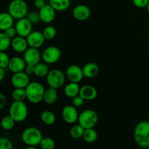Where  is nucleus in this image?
I'll list each match as a JSON object with an SVG mask.
<instances>
[{
    "label": "nucleus",
    "instance_id": "obj_1",
    "mask_svg": "<svg viewBox=\"0 0 149 149\" xmlns=\"http://www.w3.org/2000/svg\"><path fill=\"white\" fill-rule=\"evenodd\" d=\"M134 138L141 148L149 147V122L141 121L137 124L134 130Z\"/></svg>",
    "mask_w": 149,
    "mask_h": 149
},
{
    "label": "nucleus",
    "instance_id": "obj_2",
    "mask_svg": "<svg viewBox=\"0 0 149 149\" xmlns=\"http://www.w3.org/2000/svg\"><path fill=\"white\" fill-rule=\"evenodd\" d=\"M27 100L33 104H38L43 100L45 89L41 83L32 81L26 87Z\"/></svg>",
    "mask_w": 149,
    "mask_h": 149
},
{
    "label": "nucleus",
    "instance_id": "obj_3",
    "mask_svg": "<svg viewBox=\"0 0 149 149\" xmlns=\"http://www.w3.org/2000/svg\"><path fill=\"white\" fill-rule=\"evenodd\" d=\"M28 107L23 101H14L9 109V115L13 118L16 122H22L28 116Z\"/></svg>",
    "mask_w": 149,
    "mask_h": 149
},
{
    "label": "nucleus",
    "instance_id": "obj_4",
    "mask_svg": "<svg viewBox=\"0 0 149 149\" xmlns=\"http://www.w3.org/2000/svg\"><path fill=\"white\" fill-rule=\"evenodd\" d=\"M22 140L28 146H34L40 145L42 141V132L38 128L31 127L25 130L22 133Z\"/></svg>",
    "mask_w": 149,
    "mask_h": 149
},
{
    "label": "nucleus",
    "instance_id": "obj_5",
    "mask_svg": "<svg viewBox=\"0 0 149 149\" xmlns=\"http://www.w3.org/2000/svg\"><path fill=\"white\" fill-rule=\"evenodd\" d=\"M99 116L97 112L92 109H87L81 112L79 116L78 122L84 129L93 128L98 122Z\"/></svg>",
    "mask_w": 149,
    "mask_h": 149
},
{
    "label": "nucleus",
    "instance_id": "obj_6",
    "mask_svg": "<svg viewBox=\"0 0 149 149\" xmlns=\"http://www.w3.org/2000/svg\"><path fill=\"white\" fill-rule=\"evenodd\" d=\"M8 11L14 18L19 20L28 15V5L24 0H13L9 4Z\"/></svg>",
    "mask_w": 149,
    "mask_h": 149
},
{
    "label": "nucleus",
    "instance_id": "obj_7",
    "mask_svg": "<svg viewBox=\"0 0 149 149\" xmlns=\"http://www.w3.org/2000/svg\"><path fill=\"white\" fill-rule=\"evenodd\" d=\"M65 77L63 71L59 69H52L49 71L47 76V82L50 87L59 89L64 85Z\"/></svg>",
    "mask_w": 149,
    "mask_h": 149
},
{
    "label": "nucleus",
    "instance_id": "obj_8",
    "mask_svg": "<svg viewBox=\"0 0 149 149\" xmlns=\"http://www.w3.org/2000/svg\"><path fill=\"white\" fill-rule=\"evenodd\" d=\"M61 57V52L57 47L50 46L47 47L42 54L44 62L47 64H53L58 62Z\"/></svg>",
    "mask_w": 149,
    "mask_h": 149
},
{
    "label": "nucleus",
    "instance_id": "obj_9",
    "mask_svg": "<svg viewBox=\"0 0 149 149\" xmlns=\"http://www.w3.org/2000/svg\"><path fill=\"white\" fill-rule=\"evenodd\" d=\"M65 74L68 79L71 82H80L84 77L83 69L77 65H69L67 68Z\"/></svg>",
    "mask_w": 149,
    "mask_h": 149
},
{
    "label": "nucleus",
    "instance_id": "obj_10",
    "mask_svg": "<svg viewBox=\"0 0 149 149\" xmlns=\"http://www.w3.org/2000/svg\"><path fill=\"white\" fill-rule=\"evenodd\" d=\"M15 29L18 36L26 38L32 32V23L27 17H23L17 21Z\"/></svg>",
    "mask_w": 149,
    "mask_h": 149
},
{
    "label": "nucleus",
    "instance_id": "obj_11",
    "mask_svg": "<svg viewBox=\"0 0 149 149\" xmlns=\"http://www.w3.org/2000/svg\"><path fill=\"white\" fill-rule=\"evenodd\" d=\"M11 82L15 88H26L30 83L29 75L24 71L14 73L12 77Z\"/></svg>",
    "mask_w": 149,
    "mask_h": 149
},
{
    "label": "nucleus",
    "instance_id": "obj_12",
    "mask_svg": "<svg viewBox=\"0 0 149 149\" xmlns=\"http://www.w3.org/2000/svg\"><path fill=\"white\" fill-rule=\"evenodd\" d=\"M62 118L67 124L72 125L76 123L79 119V114L77 109L74 106H66L62 110Z\"/></svg>",
    "mask_w": 149,
    "mask_h": 149
},
{
    "label": "nucleus",
    "instance_id": "obj_13",
    "mask_svg": "<svg viewBox=\"0 0 149 149\" xmlns=\"http://www.w3.org/2000/svg\"><path fill=\"white\" fill-rule=\"evenodd\" d=\"M23 53V59L26 61V64L36 65L40 61L42 55L38 48L30 47Z\"/></svg>",
    "mask_w": 149,
    "mask_h": 149
},
{
    "label": "nucleus",
    "instance_id": "obj_14",
    "mask_svg": "<svg viewBox=\"0 0 149 149\" xmlns=\"http://www.w3.org/2000/svg\"><path fill=\"white\" fill-rule=\"evenodd\" d=\"M29 46L31 47L39 48L43 45L45 42V38L42 32L35 31H32L29 36L26 37Z\"/></svg>",
    "mask_w": 149,
    "mask_h": 149
},
{
    "label": "nucleus",
    "instance_id": "obj_15",
    "mask_svg": "<svg viewBox=\"0 0 149 149\" xmlns=\"http://www.w3.org/2000/svg\"><path fill=\"white\" fill-rule=\"evenodd\" d=\"M39 13L41 17V21L45 23H50L55 19L56 10L49 4H46L45 7L40 9Z\"/></svg>",
    "mask_w": 149,
    "mask_h": 149
},
{
    "label": "nucleus",
    "instance_id": "obj_16",
    "mask_svg": "<svg viewBox=\"0 0 149 149\" xmlns=\"http://www.w3.org/2000/svg\"><path fill=\"white\" fill-rule=\"evenodd\" d=\"M72 15L75 19L79 21H84L88 19L91 15L90 8L84 4L76 6L72 12Z\"/></svg>",
    "mask_w": 149,
    "mask_h": 149
},
{
    "label": "nucleus",
    "instance_id": "obj_17",
    "mask_svg": "<svg viewBox=\"0 0 149 149\" xmlns=\"http://www.w3.org/2000/svg\"><path fill=\"white\" fill-rule=\"evenodd\" d=\"M12 47L14 49L15 52L17 53H23L28 49L29 44L26 37L23 36H15L12 40Z\"/></svg>",
    "mask_w": 149,
    "mask_h": 149
},
{
    "label": "nucleus",
    "instance_id": "obj_18",
    "mask_svg": "<svg viewBox=\"0 0 149 149\" xmlns=\"http://www.w3.org/2000/svg\"><path fill=\"white\" fill-rule=\"evenodd\" d=\"M26 63L23 58L20 57H13L10 59L8 68L13 73L20 72L25 71Z\"/></svg>",
    "mask_w": 149,
    "mask_h": 149
},
{
    "label": "nucleus",
    "instance_id": "obj_19",
    "mask_svg": "<svg viewBox=\"0 0 149 149\" xmlns=\"http://www.w3.org/2000/svg\"><path fill=\"white\" fill-rule=\"evenodd\" d=\"M79 95L85 100H92L96 98L97 95V91L93 86L87 84L81 87Z\"/></svg>",
    "mask_w": 149,
    "mask_h": 149
},
{
    "label": "nucleus",
    "instance_id": "obj_20",
    "mask_svg": "<svg viewBox=\"0 0 149 149\" xmlns=\"http://www.w3.org/2000/svg\"><path fill=\"white\" fill-rule=\"evenodd\" d=\"M84 77L87 78H93L99 74L100 68L96 63H88L82 68Z\"/></svg>",
    "mask_w": 149,
    "mask_h": 149
},
{
    "label": "nucleus",
    "instance_id": "obj_21",
    "mask_svg": "<svg viewBox=\"0 0 149 149\" xmlns=\"http://www.w3.org/2000/svg\"><path fill=\"white\" fill-rule=\"evenodd\" d=\"M14 17L9 13H2L0 15V29L5 31L10 27H13Z\"/></svg>",
    "mask_w": 149,
    "mask_h": 149
},
{
    "label": "nucleus",
    "instance_id": "obj_22",
    "mask_svg": "<svg viewBox=\"0 0 149 149\" xmlns=\"http://www.w3.org/2000/svg\"><path fill=\"white\" fill-rule=\"evenodd\" d=\"M58 97V91H57V89L49 87V88L45 90L43 100L47 104L52 105L56 102Z\"/></svg>",
    "mask_w": 149,
    "mask_h": 149
},
{
    "label": "nucleus",
    "instance_id": "obj_23",
    "mask_svg": "<svg viewBox=\"0 0 149 149\" xmlns=\"http://www.w3.org/2000/svg\"><path fill=\"white\" fill-rule=\"evenodd\" d=\"M81 87H79L78 83L76 82H70L67 84L64 89V93L68 97L74 98L76 96L79 95V91Z\"/></svg>",
    "mask_w": 149,
    "mask_h": 149
},
{
    "label": "nucleus",
    "instance_id": "obj_24",
    "mask_svg": "<svg viewBox=\"0 0 149 149\" xmlns=\"http://www.w3.org/2000/svg\"><path fill=\"white\" fill-rule=\"evenodd\" d=\"M49 4L56 11L63 12L68 10L71 4V0H49Z\"/></svg>",
    "mask_w": 149,
    "mask_h": 149
},
{
    "label": "nucleus",
    "instance_id": "obj_25",
    "mask_svg": "<svg viewBox=\"0 0 149 149\" xmlns=\"http://www.w3.org/2000/svg\"><path fill=\"white\" fill-rule=\"evenodd\" d=\"M47 63H39L35 65L34 74L38 77H45L49 74V67L47 65Z\"/></svg>",
    "mask_w": 149,
    "mask_h": 149
},
{
    "label": "nucleus",
    "instance_id": "obj_26",
    "mask_svg": "<svg viewBox=\"0 0 149 149\" xmlns=\"http://www.w3.org/2000/svg\"><path fill=\"white\" fill-rule=\"evenodd\" d=\"M41 120L46 125H52L56 121V117L53 112L50 111H45L41 114Z\"/></svg>",
    "mask_w": 149,
    "mask_h": 149
},
{
    "label": "nucleus",
    "instance_id": "obj_27",
    "mask_svg": "<svg viewBox=\"0 0 149 149\" xmlns=\"http://www.w3.org/2000/svg\"><path fill=\"white\" fill-rule=\"evenodd\" d=\"M82 138L87 143H93L97 140V133L95 130H94L93 128L85 129Z\"/></svg>",
    "mask_w": 149,
    "mask_h": 149
},
{
    "label": "nucleus",
    "instance_id": "obj_28",
    "mask_svg": "<svg viewBox=\"0 0 149 149\" xmlns=\"http://www.w3.org/2000/svg\"><path fill=\"white\" fill-rule=\"evenodd\" d=\"M12 97L16 101H24L27 99L26 88H15L12 92Z\"/></svg>",
    "mask_w": 149,
    "mask_h": 149
},
{
    "label": "nucleus",
    "instance_id": "obj_29",
    "mask_svg": "<svg viewBox=\"0 0 149 149\" xmlns=\"http://www.w3.org/2000/svg\"><path fill=\"white\" fill-rule=\"evenodd\" d=\"M12 45V39L5 33H0V50L5 52Z\"/></svg>",
    "mask_w": 149,
    "mask_h": 149
},
{
    "label": "nucleus",
    "instance_id": "obj_30",
    "mask_svg": "<svg viewBox=\"0 0 149 149\" xmlns=\"http://www.w3.org/2000/svg\"><path fill=\"white\" fill-rule=\"evenodd\" d=\"M84 128L79 124L75 125L70 130V135L74 139H80L83 137V134L84 132Z\"/></svg>",
    "mask_w": 149,
    "mask_h": 149
},
{
    "label": "nucleus",
    "instance_id": "obj_31",
    "mask_svg": "<svg viewBox=\"0 0 149 149\" xmlns=\"http://www.w3.org/2000/svg\"><path fill=\"white\" fill-rule=\"evenodd\" d=\"M15 122H16L13 119V118L8 115V116H6L2 118L1 122V126L4 130H10L14 127Z\"/></svg>",
    "mask_w": 149,
    "mask_h": 149
},
{
    "label": "nucleus",
    "instance_id": "obj_32",
    "mask_svg": "<svg viewBox=\"0 0 149 149\" xmlns=\"http://www.w3.org/2000/svg\"><path fill=\"white\" fill-rule=\"evenodd\" d=\"M43 34L45 36V39L46 40H52V39L55 38V36H56L57 31L54 26H47L43 31Z\"/></svg>",
    "mask_w": 149,
    "mask_h": 149
},
{
    "label": "nucleus",
    "instance_id": "obj_33",
    "mask_svg": "<svg viewBox=\"0 0 149 149\" xmlns=\"http://www.w3.org/2000/svg\"><path fill=\"white\" fill-rule=\"evenodd\" d=\"M39 146L42 149H53L55 146V143L52 138L46 137L42 138Z\"/></svg>",
    "mask_w": 149,
    "mask_h": 149
},
{
    "label": "nucleus",
    "instance_id": "obj_34",
    "mask_svg": "<svg viewBox=\"0 0 149 149\" xmlns=\"http://www.w3.org/2000/svg\"><path fill=\"white\" fill-rule=\"evenodd\" d=\"M10 61V58H9V55L4 51H1L0 52V68H8Z\"/></svg>",
    "mask_w": 149,
    "mask_h": 149
},
{
    "label": "nucleus",
    "instance_id": "obj_35",
    "mask_svg": "<svg viewBox=\"0 0 149 149\" xmlns=\"http://www.w3.org/2000/svg\"><path fill=\"white\" fill-rule=\"evenodd\" d=\"M27 18L30 20L32 24H36V23H39V21L41 20L39 13H36V12H31V13H28Z\"/></svg>",
    "mask_w": 149,
    "mask_h": 149
},
{
    "label": "nucleus",
    "instance_id": "obj_36",
    "mask_svg": "<svg viewBox=\"0 0 149 149\" xmlns=\"http://www.w3.org/2000/svg\"><path fill=\"white\" fill-rule=\"evenodd\" d=\"M0 148L1 149H12L13 143L10 140L6 138H1L0 139Z\"/></svg>",
    "mask_w": 149,
    "mask_h": 149
},
{
    "label": "nucleus",
    "instance_id": "obj_37",
    "mask_svg": "<svg viewBox=\"0 0 149 149\" xmlns=\"http://www.w3.org/2000/svg\"><path fill=\"white\" fill-rule=\"evenodd\" d=\"M84 100H84V98H82V97L79 95L76 96V97H74V98H73V106H75L76 108L81 107V106H83V104H84Z\"/></svg>",
    "mask_w": 149,
    "mask_h": 149
},
{
    "label": "nucleus",
    "instance_id": "obj_38",
    "mask_svg": "<svg viewBox=\"0 0 149 149\" xmlns=\"http://www.w3.org/2000/svg\"><path fill=\"white\" fill-rule=\"evenodd\" d=\"M134 5L138 8H144L146 7L149 3V0H132Z\"/></svg>",
    "mask_w": 149,
    "mask_h": 149
},
{
    "label": "nucleus",
    "instance_id": "obj_39",
    "mask_svg": "<svg viewBox=\"0 0 149 149\" xmlns=\"http://www.w3.org/2000/svg\"><path fill=\"white\" fill-rule=\"evenodd\" d=\"M4 33L7 35L11 39H13V38L15 37V34L17 33V31H16V29L15 28H13V27H10L9 29H7V30L4 31Z\"/></svg>",
    "mask_w": 149,
    "mask_h": 149
},
{
    "label": "nucleus",
    "instance_id": "obj_40",
    "mask_svg": "<svg viewBox=\"0 0 149 149\" xmlns=\"http://www.w3.org/2000/svg\"><path fill=\"white\" fill-rule=\"evenodd\" d=\"M34 70H35V65L26 64V68H25V72H26V74H29V75L34 74Z\"/></svg>",
    "mask_w": 149,
    "mask_h": 149
},
{
    "label": "nucleus",
    "instance_id": "obj_41",
    "mask_svg": "<svg viewBox=\"0 0 149 149\" xmlns=\"http://www.w3.org/2000/svg\"><path fill=\"white\" fill-rule=\"evenodd\" d=\"M34 5L36 8L40 10V9H42V7L46 5V3H45V0H35Z\"/></svg>",
    "mask_w": 149,
    "mask_h": 149
},
{
    "label": "nucleus",
    "instance_id": "obj_42",
    "mask_svg": "<svg viewBox=\"0 0 149 149\" xmlns=\"http://www.w3.org/2000/svg\"><path fill=\"white\" fill-rule=\"evenodd\" d=\"M7 105V99L3 94H0V109H3Z\"/></svg>",
    "mask_w": 149,
    "mask_h": 149
},
{
    "label": "nucleus",
    "instance_id": "obj_43",
    "mask_svg": "<svg viewBox=\"0 0 149 149\" xmlns=\"http://www.w3.org/2000/svg\"><path fill=\"white\" fill-rule=\"evenodd\" d=\"M5 68H0V81H3L5 77Z\"/></svg>",
    "mask_w": 149,
    "mask_h": 149
},
{
    "label": "nucleus",
    "instance_id": "obj_44",
    "mask_svg": "<svg viewBox=\"0 0 149 149\" xmlns=\"http://www.w3.org/2000/svg\"><path fill=\"white\" fill-rule=\"evenodd\" d=\"M146 10H147V11H148L149 13V3H148V5H147V7H146Z\"/></svg>",
    "mask_w": 149,
    "mask_h": 149
}]
</instances>
